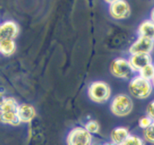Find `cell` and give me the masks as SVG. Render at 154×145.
I'll return each instance as SVG.
<instances>
[{"label":"cell","instance_id":"1","mask_svg":"<svg viewBox=\"0 0 154 145\" xmlns=\"http://www.w3.org/2000/svg\"><path fill=\"white\" fill-rule=\"evenodd\" d=\"M153 87L151 81L138 75L132 78L129 82V91L135 99H145L151 95Z\"/></svg>","mask_w":154,"mask_h":145},{"label":"cell","instance_id":"2","mask_svg":"<svg viewBox=\"0 0 154 145\" xmlns=\"http://www.w3.org/2000/svg\"><path fill=\"white\" fill-rule=\"evenodd\" d=\"M88 96L90 100L98 104L106 102L111 97V90L109 85L102 81L91 83L88 87Z\"/></svg>","mask_w":154,"mask_h":145},{"label":"cell","instance_id":"3","mask_svg":"<svg viewBox=\"0 0 154 145\" xmlns=\"http://www.w3.org/2000/svg\"><path fill=\"white\" fill-rule=\"evenodd\" d=\"M110 108L112 114L117 117H126L132 111L133 102L127 95L118 94L113 99Z\"/></svg>","mask_w":154,"mask_h":145},{"label":"cell","instance_id":"4","mask_svg":"<svg viewBox=\"0 0 154 145\" xmlns=\"http://www.w3.org/2000/svg\"><path fill=\"white\" fill-rule=\"evenodd\" d=\"M110 72L113 76L121 79L131 78L135 71L132 68L129 60L124 58H117L111 63Z\"/></svg>","mask_w":154,"mask_h":145},{"label":"cell","instance_id":"5","mask_svg":"<svg viewBox=\"0 0 154 145\" xmlns=\"http://www.w3.org/2000/svg\"><path fill=\"white\" fill-rule=\"evenodd\" d=\"M66 143L69 145H89L92 144V134L85 127L77 126L68 134Z\"/></svg>","mask_w":154,"mask_h":145},{"label":"cell","instance_id":"6","mask_svg":"<svg viewBox=\"0 0 154 145\" xmlns=\"http://www.w3.org/2000/svg\"><path fill=\"white\" fill-rule=\"evenodd\" d=\"M109 14L115 20H125L131 14V8L126 0H117L110 4Z\"/></svg>","mask_w":154,"mask_h":145},{"label":"cell","instance_id":"7","mask_svg":"<svg viewBox=\"0 0 154 145\" xmlns=\"http://www.w3.org/2000/svg\"><path fill=\"white\" fill-rule=\"evenodd\" d=\"M154 48V40L149 38L139 36L136 41L129 48L130 54H149L153 51Z\"/></svg>","mask_w":154,"mask_h":145},{"label":"cell","instance_id":"8","mask_svg":"<svg viewBox=\"0 0 154 145\" xmlns=\"http://www.w3.org/2000/svg\"><path fill=\"white\" fill-rule=\"evenodd\" d=\"M19 34L18 25L12 20L3 22L0 26V39H14Z\"/></svg>","mask_w":154,"mask_h":145},{"label":"cell","instance_id":"9","mask_svg":"<svg viewBox=\"0 0 154 145\" xmlns=\"http://www.w3.org/2000/svg\"><path fill=\"white\" fill-rule=\"evenodd\" d=\"M129 60L135 72H139L144 66L152 63V57L149 54H131Z\"/></svg>","mask_w":154,"mask_h":145},{"label":"cell","instance_id":"10","mask_svg":"<svg viewBox=\"0 0 154 145\" xmlns=\"http://www.w3.org/2000/svg\"><path fill=\"white\" fill-rule=\"evenodd\" d=\"M18 115L21 123H29L35 117L36 111L34 107L29 104H20L18 107Z\"/></svg>","mask_w":154,"mask_h":145},{"label":"cell","instance_id":"11","mask_svg":"<svg viewBox=\"0 0 154 145\" xmlns=\"http://www.w3.org/2000/svg\"><path fill=\"white\" fill-rule=\"evenodd\" d=\"M130 135L129 130L125 127H117L112 130L111 139L114 144H124Z\"/></svg>","mask_w":154,"mask_h":145},{"label":"cell","instance_id":"12","mask_svg":"<svg viewBox=\"0 0 154 145\" xmlns=\"http://www.w3.org/2000/svg\"><path fill=\"white\" fill-rule=\"evenodd\" d=\"M139 36L149 38L154 40V22L151 19L143 21L138 28Z\"/></svg>","mask_w":154,"mask_h":145},{"label":"cell","instance_id":"13","mask_svg":"<svg viewBox=\"0 0 154 145\" xmlns=\"http://www.w3.org/2000/svg\"><path fill=\"white\" fill-rule=\"evenodd\" d=\"M16 44L14 39H0V52L4 57H11L16 51Z\"/></svg>","mask_w":154,"mask_h":145},{"label":"cell","instance_id":"14","mask_svg":"<svg viewBox=\"0 0 154 145\" xmlns=\"http://www.w3.org/2000/svg\"><path fill=\"white\" fill-rule=\"evenodd\" d=\"M18 107H19V104L14 98L5 97L2 99L0 111H1V113L18 111Z\"/></svg>","mask_w":154,"mask_h":145},{"label":"cell","instance_id":"15","mask_svg":"<svg viewBox=\"0 0 154 145\" xmlns=\"http://www.w3.org/2000/svg\"><path fill=\"white\" fill-rule=\"evenodd\" d=\"M1 122L4 124L12 126H17L21 123L20 119L18 115V111L1 113Z\"/></svg>","mask_w":154,"mask_h":145},{"label":"cell","instance_id":"16","mask_svg":"<svg viewBox=\"0 0 154 145\" xmlns=\"http://www.w3.org/2000/svg\"><path fill=\"white\" fill-rule=\"evenodd\" d=\"M139 75L148 81H152L154 78V65L150 63L139 71Z\"/></svg>","mask_w":154,"mask_h":145},{"label":"cell","instance_id":"17","mask_svg":"<svg viewBox=\"0 0 154 145\" xmlns=\"http://www.w3.org/2000/svg\"><path fill=\"white\" fill-rule=\"evenodd\" d=\"M143 135H144V141L150 144H154V121L147 129H144Z\"/></svg>","mask_w":154,"mask_h":145},{"label":"cell","instance_id":"18","mask_svg":"<svg viewBox=\"0 0 154 145\" xmlns=\"http://www.w3.org/2000/svg\"><path fill=\"white\" fill-rule=\"evenodd\" d=\"M84 127L86 128L89 132L91 134H96L99 133V130H100V126H99V123L96 120H89L85 125Z\"/></svg>","mask_w":154,"mask_h":145},{"label":"cell","instance_id":"19","mask_svg":"<svg viewBox=\"0 0 154 145\" xmlns=\"http://www.w3.org/2000/svg\"><path fill=\"white\" fill-rule=\"evenodd\" d=\"M124 144H134V145H142L144 144V140L141 139V138L135 135H130Z\"/></svg>","mask_w":154,"mask_h":145},{"label":"cell","instance_id":"20","mask_svg":"<svg viewBox=\"0 0 154 145\" xmlns=\"http://www.w3.org/2000/svg\"><path fill=\"white\" fill-rule=\"evenodd\" d=\"M153 122V120H152L148 115H147L141 117V118L140 119L139 121H138V125H139V126L141 128V129H147L148 126H150Z\"/></svg>","mask_w":154,"mask_h":145},{"label":"cell","instance_id":"21","mask_svg":"<svg viewBox=\"0 0 154 145\" xmlns=\"http://www.w3.org/2000/svg\"><path fill=\"white\" fill-rule=\"evenodd\" d=\"M146 112H147V115H148L154 121V100L149 104Z\"/></svg>","mask_w":154,"mask_h":145},{"label":"cell","instance_id":"22","mask_svg":"<svg viewBox=\"0 0 154 145\" xmlns=\"http://www.w3.org/2000/svg\"><path fill=\"white\" fill-rule=\"evenodd\" d=\"M150 19L154 22V8L152 9L151 12H150Z\"/></svg>","mask_w":154,"mask_h":145},{"label":"cell","instance_id":"23","mask_svg":"<svg viewBox=\"0 0 154 145\" xmlns=\"http://www.w3.org/2000/svg\"><path fill=\"white\" fill-rule=\"evenodd\" d=\"M104 1L106 3H108V4H112L113 2H116L117 0H104Z\"/></svg>","mask_w":154,"mask_h":145},{"label":"cell","instance_id":"24","mask_svg":"<svg viewBox=\"0 0 154 145\" xmlns=\"http://www.w3.org/2000/svg\"><path fill=\"white\" fill-rule=\"evenodd\" d=\"M151 82H152V84H153V87H154V78H153V79L152 80Z\"/></svg>","mask_w":154,"mask_h":145}]
</instances>
